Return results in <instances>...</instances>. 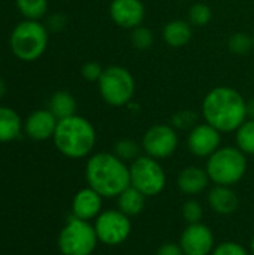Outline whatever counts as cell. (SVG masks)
<instances>
[{
  "label": "cell",
  "instance_id": "1",
  "mask_svg": "<svg viewBox=\"0 0 254 255\" xmlns=\"http://www.w3.org/2000/svg\"><path fill=\"white\" fill-rule=\"evenodd\" d=\"M202 117L205 123L217 128L220 133L237 131V128L249 118L247 100L231 87L220 85L210 90L202 100Z\"/></svg>",
  "mask_w": 254,
  "mask_h": 255
},
{
  "label": "cell",
  "instance_id": "2",
  "mask_svg": "<svg viewBox=\"0 0 254 255\" xmlns=\"http://www.w3.org/2000/svg\"><path fill=\"white\" fill-rule=\"evenodd\" d=\"M85 181L103 199H117L130 187V169L114 152H96L85 163Z\"/></svg>",
  "mask_w": 254,
  "mask_h": 255
},
{
  "label": "cell",
  "instance_id": "3",
  "mask_svg": "<svg viewBox=\"0 0 254 255\" xmlns=\"http://www.w3.org/2000/svg\"><path fill=\"white\" fill-rule=\"evenodd\" d=\"M52 140L60 154L67 158L79 160L93 152L97 142V133L87 118L75 114L58 120Z\"/></svg>",
  "mask_w": 254,
  "mask_h": 255
},
{
  "label": "cell",
  "instance_id": "4",
  "mask_svg": "<svg viewBox=\"0 0 254 255\" xmlns=\"http://www.w3.org/2000/svg\"><path fill=\"white\" fill-rule=\"evenodd\" d=\"M205 170L214 185L232 187L247 173V155L237 146H220L207 158Z\"/></svg>",
  "mask_w": 254,
  "mask_h": 255
},
{
  "label": "cell",
  "instance_id": "5",
  "mask_svg": "<svg viewBox=\"0 0 254 255\" xmlns=\"http://www.w3.org/2000/svg\"><path fill=\"white\" fill-rule=\"evenodd\" d=\"M9 45L12 54L25 63L36 61L48 46V30L36 19H25L15 25L10 33Z\"/></svg>",
  "mask_w": 254,
  "mask_h": 255
},
{
  "label": "cell",
  "instance_id": "6",
  "mask_svg": "<svg viewBox=\"0 0 254 255\" xmlns=\"http://www.w3.org/2000/svg\"><path fill=\"white\" fill-rule=\"evenodd\" d=\"M97 87L103 102L112 108L127 106L133 100L136 91V82L132 72L118 64L103 69Z\"/></svg>",
  "mask_w": 254,
  "mask_h": 255
},
{
  "label": "cell",
  "instance_id": "7",
  "mask_svg": "<svg viewBox=\"0 0 254 255\" xmlns=\"http://www.w3.org/2000/svg\"><path fill=\"white\" fill-rule=\"evenodd\" d=\"M97 244L99 239L94 226L90 221L75 217L67 220L57 241L61 255H91L96 251Z\"/></svg>",
  "mask_w": 254,
  "mask_h": 255
},
{
  "label": "cell",
  "instance_id": "8",
  "mask_svg": "<svg viewBox=\"0 0 254 255\" xmlns=\"http://www.w3.org/2000/svg\"><path fill=\"white\" fill-rule=\"evenodd\" d=\"M129 169L130 185L145 197H154L165 190L168 178L159 160L150 155H139L129 164Z\"/></svg>",
  "mask_w": 254,
  "mask_h": 255
},
{
  "label": "cell",
  "instance_id": "9",
  "mask_svg": "<svg viewBox=\"0 0 254 255\" xmlns=\"http://www.w3.org/2000/svg\"><path fill=\"white\" fill-rule=\"evenodd\" d=\"M97 239L106 247H118L124 244L132 233V220L118 209L102 211L93 223Z\"/></svg>",
  "mask_w": 254,
  "mask_h": 255
},
{
  "label": "cell",
  "instance_id": "10",
  "mask_svg": "<svg viewBox=\"0 0 254 255\" xmlns=\"http://www.w3.org/2000/svg\"><path fill=\"white\" fill-rule=\"evenodd\" d=\"M178 131L171 124H154L142 136L141 146L145 155L156 160H165L175 154L178 149Z\"/></svg>",
  "mask_w": 254,
  "mask_h": 255
},
{
  "label": "cell",
  "instance_id": "11",
  "mask_svg": "<svg viewBox=\"0 0 254 255\" xmlns=\"http://www.w3.org/2000/svg\"><path fill=\"white\" fill-rule=\"evenodd\" d=\"M187 149L198 158H208L222 146V133L208 123H198L187 134Z\"/></svg>",
  "mask_w": 254,
  "mask_h": 255
},
{
  "label": "cell",
  "instance_id": "12",
  "mask_svg": "<svg viewBox=\"0 0 254 255\" xmlns=\"http://www.w3.org/2000/svg\"><path fill=\"white\" fill-rule=\"evenodd\" d=\"M178 244L184 255H211L216 247V238L213 230L204 223L187 224Z\"/></svg>",
  "mask_w": 254,
  "mask_h": 255
},
{
  "label": "cell",
  "instance_id": "13",
  "mask_svg": "<svg viewBox=\"0 0 254 255\" xmlns=\"http://www.w3.org/2000/svg\"><path fill=\"white\" fill-rule=\"evenodd\" d=\"M145 15L142 0H112L109 3V16L112 22L121 28L133 30L142 25Z\"/></svg>",
  "mask_w": 254,
  "mask_h": 255
},
{
  "label": "cell",
  "instance_id": "14",
  "mask_svg": "<svg viewBox=\"0 0 254 255\" xmlns=\"http://www.w3.org/2000/svg\"><path fill=\"white\" fill-rule=\"evenodd\" d=\"M103 206V197L91 187L81 188L72 199V217L91 221L96 220Z\"/></svg>",
  "mask_w": 254,
  "mask_h": 255
},
{
  "label": "cell",
  "instance_id": "15",
  "mask_svg": "<svg viewBox=\"0 0 254 255\" xmlns=\"http://www.w3.org/2000/svg\"><path fill=\"white\" fill-rule=\"evenodd\" d=\"M57 123L58 120L49 109H37L27 117L24 131L33 140H46L54 136Z\"/></svg>",
  "mask_w": 254,
  "mask_h": 255
},
{
  "label": "cell",
  "instance_id": "16",
  "mask_svg": "<svg viewBox=\"0 0 254 255\" xmlns=\"http://www.w3.org/2000/svg\"><path fill=\"white\" fill-rule=\"evenodd\" d=\"M210 176L204 167L199 166H187L177 176V187L186 196H198L202 194L210 185Z\"/></svg>",
  "mask_w": 254,
  "mask_h": 255
},
{
  "label": "cell",
  "instance_id": "17",
  "mask_svg": "<svg viewBox=\"0 0 254 255\" xmlns=\"http://www.w3.org/2000/svg\"><path fill=\"white\" fill-rule=\"evenodd\" d=\"M208 205L219 215H231L237 212L240 208V197L232 190V187L226 185H214L208 191Z\"/></svg>",
  "mask_w": 254,
  "mask_h": 255
},
{
  "label": "cell",
  "instance_id": "18",
  "mask_svg": "<svg viewBox=\"0 0 254 255\" xmlns=\"http://www.w3.org/2000/svg\"><path fill=\"white\" fill-rule=\"evenodd\" d=\"M193 36V27L186 19H172L168 21L162 30V37L165 43L171 48L186 46Z\"/></svg>",
  "mask_w": 254,
  "mask_h": 255
},
{
  "label": "cell",
  "instance_id": "19",
  "mask_svg": "<svg viewBox=\"0 0 254 255\" xmlns=\"http://www.w3.org/2000/svg\"><path fill=\"white\" fill-rule=\"evenodd\" d=\"M145 203H147V197L141 191L133 188L132 185L129 188H126L117 197V209L130 218L142 214V211L145 209Z\"/></svg>",
  "mask_w": 254,
  "mask_h": 255
},
{
  "label": "cell",
  "instance_id": "20",
  "mask_svg": "<svg viewBox=\"0 0 254 255\" xmlns=\"http://www.w3.org/2000/svg\"><path fill=\"white\" fill-rule=\"evenodd\" d=\"M21 118L19 115L6 106H0V142H12L21 133Z\"/></svg>",
  "mask_w": 254,
  "mask_h": 255
},
{
  "label": "cell",
  "instance_id": "21",
  "mask_svg": "<svg viewBox=\"0 0 254 255\" xmlns=\"http://www.w3.org/2000/svg\"><path fill=\"white\" fill-rule=\"evenodd\" d=\"M57 120H63L67 117L75 115L76 111V102L73 99V96L66 91V90H60L55 91L51 99H49V108H48Z\"/></svg>",
  "mask_w": 254,
  "mask_h": 255
},
{
  "label": "cell",
  "instance_id": "22",
  "mask_svg": "<svg viewBox=\"0 0 254 255\" xmlns=\"http://www.w3.org/2000/svg\"><path fill=\"white\" fill-rule=\"evenodd\" d=\"M235 146L246 155H254V120L247 118L235 131Z\"/></svg>",
  "mask_w": 254,
  "mask_h": 255
},
{
  "label": "cell",
  "instance_id": "23",
  "mask_svg": "<svg viewBox=\"0 0 254 255\" xmlns=\"http://www.w3.org/2000/svg\"><path fill=\"white\" fill-rule=\"evenodd\" d=\"M15 3L25 19L39 21L48 10V0H15Z\"/></svg>",
  "mask_w": 254,
  "mask_h": 255
},
{
  "label": "cell",
  "instance_id": "24",
  "mask_svg": "<svg viewBox=\"0 0 254 255\" xmlns=\"http://www.w3.org/2000/svg\"><path fill=\"white\" fill-rule=\"evenodd\" d=\"M142 146L133 139H120L114 145V154L126 163H132L141 155Z\"/></svg>",
  "mask_w": 254,
  "mask_h": 255
},
{
  "label": "cell",
  "instance_id": "25",
  "mask_svg": "<svg viewBox=\"0 0 254 255\" xmlns=\"http://www.w3.org/2000/svg\"><path fill=\"white\" fill-rule=\"evenodd\" d=\"M213 19V9L202 1L193 3L189 9V18L187 21L192 24V27H205Z\"/></svg>",
  "mask_w": 254,
  "mask_h": 255
},
{
  "label": "cell",
  "instance_id": "26",
  "mask_svg": "<svg viewBox=\"0 0 254 255\" xmlns=\"http://www.w3.org/2000/svg\"><path fill=\"white\" fill-rule=\"evenodd\" d=\"M154 33L151 28L145 25H139L133 30H130V42L138 51H148L154 45Z\"/></svg>",
  "mask_w": 254,
  "mask_h": 255
},
{
  "label": "cell",
  "instance_id": "27",
  "mask_svg": "<svg viewBox=\"0 0 254 255\" xmlns=\"http://www.w3.org/2000/svg\"><path fill=\"white\" fill-rule=\"evenodd\" d=\"M228 48L237 55H246L253 49V36L246 31H237L229 37Z\"/></svg>",
  "mask_w": 254,
  "mask_h": 255
},
{
  "label": "cell",
  "instance_id": "28",
  "mask_svg": "<svg viewBox=\"0 0 254 255\" xmlns=\"http://www.w3.org/2000/svg\"><path fill=\"white\" fill-rule=\"evenodd\" d=\"M196 124H198V115L193 111H189V109H183V111L174 114L172 118H171V126L177 131L178 130L190 131Z\"/></svg>",
  "mask_w": 254,
  "mask_h": 255
},
{
  "label": "cell",
  "instance_id": "29",
  "mask_svg": "<svg viewBox=\"0 0 254 255\" xmlns=\"http://www.w3.org/2000/svg\"><path fill=\"white\" fill-rule=\"evenodd\" d=\"M183 218L187 224H198L202 223L204 218V206L199 200L196 199H189L184 205H183Z\"/></svg>",
  "mask_w": 254,
  "mask_h": 255
},
{
  "label": "cell",
  "instance_id": "30",
  "mask_svg": "<svg viewBox=\"0 0 254 255\" xmlns=\"http://www.w3.org/2000/svg\"><path fill=\"white\" fill-rule=\"evenodd\" d=\"M211 255H250L249 251L238 242L226 241L222 244H217L213 250Z\"/></svg>",
  "mask_w": 254,
  "mask_h": 255
},
{
  "label": "cell",
  "instance_id": "31",
  "mask_svg": "<svg viewBox=\"0 0 254 255\" xmlns=\"http://www.w3.org/2000/svg\"><path fill=\"white\" fill-rule=\"evenodd\" d=\"M102 73H103V67L97 61H88L81 69L82 78L85 81H90V82H99Z\"/></svg>",
  "mask_w": 254,
  "mask_h": 255
},
{
  "label": "cell",
  "instance_id": "32",
  "mask_svg": "<svg viewBox=\"0 0 254 255\" xmlns=\"http://www.w3.org/2000/svg\"><path fill=\"white\" fill-rule=\"evenodd\" d=\"M156 255H184L180 244L175 242H165L159 247L156 251Z\"/></svg>",
  "mask_w": 254,
  "mask_h": 255
},
{
  "label": "cell",
  "instance_id": "33",
  "mask_svg": "<svg viewBox=\"0 0 254 255\" xmlns=\"http://www.w3.org/2000/svg\"><path fill=\"white\" fill-rule=\"evenodd\" d=\"M48 25L52 28V30H61L64 25H66V18L64 15L61 13H57V15H52L48 21Z\"/></svg>",
  "mask_w": 254,
  "mask_h": 255
},
{
  "label": "cell",
  "instance_id": "34",
  "mask_svg": "<svg viewBox=\"0 0 254 255\" xmlns=\"http://www.w3.org/2000/svg\"><path fill=\"white\" fill-rule=\"evenodd\" d=\"M247 117L254 120V99L247 102Z\"/></svg>",
  "mask_w": 254,
  "mask_h": 255
},
{
  "label": "cell",
  "instance_id": "35",
  "mask_svg": "<svg viewBox=\"0 0 254 255\" xmlns=\"http://www.w3.org/2000/svg\"><path fill=\"white\" fill-rule=\"evenodd\" d=\"M6 91H7L6 82H4V79H3V78H0V99L6 94Z\"/></svg>",
  "mask_w": 254,
  "mask_h": 255
},
{
  "label": "cell",
  "instance_id": "36",
  "mask_svg": "<svg viewBox=\"0 0 254 255\" xmlns=\"http://www.w3.org/2000/svg\"><path fill=\"white\" fill-rule=\"evenodd\" d=\"M250 253H252V255H254V235L252 238V242H250Z\"/></svg>",
  "mask_w": 254,
  "mask_h": 255
},
{
  "label": "cell",
  "instance_id": "37",
  "mask_svg": "<svg viewBox=\"0 0 254 255\" xmlns=\"http://www.w3.org/2000/svg\"><path fill=\"white\" fill-rule=\"evenodd\" d=\"M177 1H190V0H177Z\"/></svg>",
  "mask_w": 254,
  "mask_h": 255
},
{
  "label": "cell",
  "instance_id": "38",
  "mask_svg": "<svg viewBox=\"0 0 254 255\" xmlns=\"http://www.w3.org/2000/svg\"><path fill=\"white\" fill-rule=\"evenodd\" d=\"M253 49H254V34H253Z\"/></svg>",
  "mask_w": 254,
  "mask_h": 255
}]
</instances>
